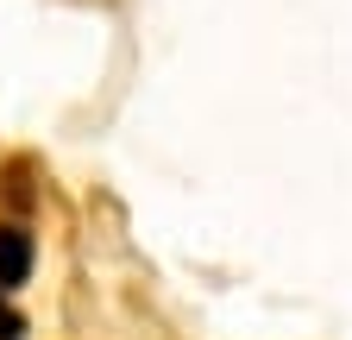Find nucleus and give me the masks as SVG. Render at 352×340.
Returning a JSON list of instances; mask_svg holds the SVG:
<instances>
[{
  "label": "nucleus",
  "mask_w": 352,
  "mask_h": 340,
  "mask_svg": "<svg viewBox=\"0 0 352 340\" xmlns=\"http://www.w3.org/2000/svg\"><path fill=\"white\" fill-rule=\"evenodd\" d=\"M32 265H38V240L13 221H0V290L32 284Z\"/></svg>",
  "instance_id": "1"
},
{
  "label": "nucleus",
  "mask_w": 352,
  "mask_h": 340,
  "mask_svg": "<svg viewBox=\"0 0 352 340\" xmlns=\"http://www.w3.org/2000/svg\"><path fill=\"white\" fill-rule=\"evenodd\" d=\"M0 340H25V315L7 303V290H0Z\"/></svg>",
  "instance_id": "2"
}]
</instances>
